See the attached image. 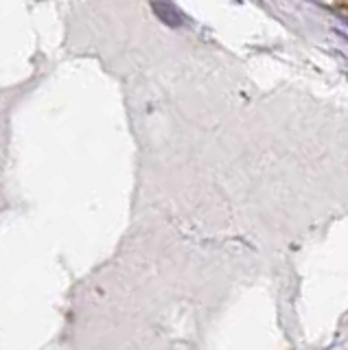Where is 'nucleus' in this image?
<instances>
[{
    "instance_id": "nucleus-1",
    "label": "nucleus",
    "mask_w": 348,
    "mask_h": 350,
    "mask_svg": "<svg viewBox=\"0 0 348 350\" xmlns=\"http://www.w3.org/2000/svg\"><path fill=\"white\" fill-rule=\"evenodd\" d=\"M151 7H154L156 16L160 22H165L169 27H182L184 25V14L171 3V0H151Z\"/></svg>"
}]
</instances>
